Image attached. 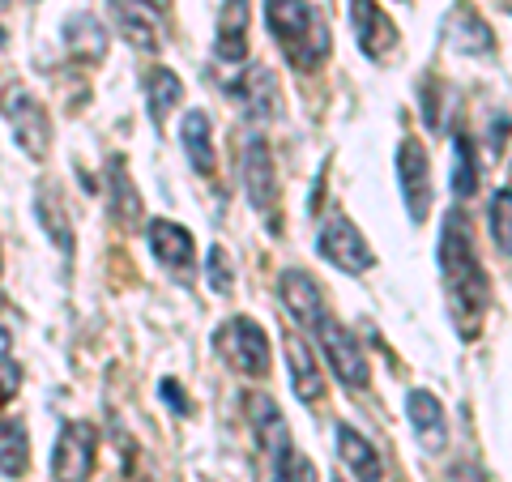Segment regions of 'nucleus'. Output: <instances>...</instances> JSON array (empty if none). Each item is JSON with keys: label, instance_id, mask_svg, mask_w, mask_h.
Returning <instances> with one entry per match:
<instances>
[{"label": "nucleus", "instance_id": "b1692460", "mask_svg": "<svg viewBox=\"0 0 512 482\" xmlns=\"http://www.w3.org/2000/svg\"><path fill=\"white\" fill-rule=\"evenodd\" d=\"M35 214H39V222H43V231L56 239V248L64 252V256H73V222H69V214H64V201L56 197V188H39L35 192Z\"/></svg>", "mask_w": 512, "mask_h": 482}, {"label": "nucleus", "instance_id": "9b49d317", "mask_svg": "<svg viewBox=\"0 0 512 482\" xmlns=\"http://www.w3.org/2000/svg\"><path fill=\"white\" fill-rule=\"evenodd\" d=\"M150 252H154V261L171 269L175 278H192V261H197V239H192L188 227H180V222H171V218H154L150 222Z\"/></svg>", "mask_w": 512, "mask_h": 482}, {"label": "nucleus", "instance_id": "dca6fc26", "mask_svg": "<svg viewBox=\"0 0 512 482\" xmlns=\"http://www.w3.org/2000/svg\"><path fill=\"white\" fill-rule=\"evenodd\" d=\"M444 35H448V47L461 52V56H483V52H491V47H495L491 26L478 18L470 5H453V9H448Z\"/></svg>", "mask_w": 512, "mask_h": 482}, {"label": "nucleus", "instance_id": "cd10ccee", "mask_svg": "<svg viewBox=\"0 0 512 482\" xmlns=\"http://www.w3.org/2000/svg\"><path fill=\"white\" fill-rule=\"evenodd\" d=\"M210 291L214 295H231L235 291V273H231V256L218 248H210Z\"/></svg>", "mask_w": 512, "mask_h": 482}, {"label": "nucleus", "instance_id": "f257e3e1", "mask_svg": "<svg viewBox=\"0 0 512 482\" xmlns=\"http://www.w3.org/2000/svg\"><path fill=\"white\" fill-rule=\"evenodd\" d=\"M440 273H444V291H448V303H453V320H457L461 337H478V329H483V320H487V308H491V282L483 273V261H478L470 227L461 214L444 218Z\"/></svg>", "mask_w": 512, "mask_h": 482}, {"label": "nucleus", "instance_id": "72a5a7b5", "mask_svg": "<svg viewBox=\"0 0 512 482\" xmlns=\"http://www.w3.org/2000/svg\"><path fill=\"white\" fill-rule=\"evenodd\" d=\"M333 482H342V478H333Z\"/></svg>", "mask_w": 512, "mask_h": 482}, {"label": "nucleus", "instance_id": "2eb2a0df", "mask_svg": "<svg viewBox=\"0 0 512 482\" xmlns=\"http://www.w3.org/2000/svg\"><path fill=\"white\" fill-rule=\"evenodd\" d=\"M64 52H69L77 64H99L107 56V30L94 13H69L60 26Z\"/></svg>", "mask_w": 512, "mask_h": 482}, {"label": "nucleus", "instance_id": "a211bd4d", "mask_svg": "<svg viewBox=\"0 0 512 482\" xmlns=\"http://www.w3.org/2000/svg\"><path fill=\"white\" fill-rule=\"evenodd\" d=\"M231 94L239 103L248 107V116L256 120H274L278 116V103H282V94H278V82H274V73L265 69V64H252V69L244 73V82H235Z\"/></svg>", "mask_w": 512, "mask_h": 482}, {"label": "nucleus", "instance_id": "473e14b6", "mask_svg": "<svg viewBox=\"0 0 512 482\" xmlns=\"http://www.w3.org/2000/svg\"><path fill=\"white\" fill-rule=\"evenodd\" d=\"M5 5H9V0H0V9H5Z\"/></svg>", "mask_w": 512, "mask_h": 482}, {"label": "nucleus", "instance_id": "5701e85b", "mask_svg": "<svg viewBox=\"0 0 512 482\" xmlns=\"http://www.w3.org/2000/svg\"><path fill=\"white\" fill-rule=\"evenodd\" d=\"M184 99V82L175 77L171 69H163V64H154V69L146 73V107H150V120L154 128H163L171 107Z\"/></svg>", "mask_w": 512, "mask_h": 482}, {"label": "nucleus", "instance_id": "7ed1b4c3", "mask_svg": "<svg viewBox=\"0 0 512 482\" xmlns=\"http://www.w3.org/2000/svg\"><path fill=\"white\" fill-rule=\"evenodd\" d=\"M248 410H252V427H256V444H261V482H282L286 474V461L295 457V440H291V427H286L282 410L261 397H248Z\"/></svg>", "mask_w": 512, "mask_h": 482}, {"label": "nucleus", "instance_id": "f3484780", "mask_svg": "<svg viewBox=\"0 0 512 482\" xmlns=\"http://www.w3.org/2000/svg\"><path fill=\"white\" fill-rule=\"evenodd\" d=\"M406 414H410V427H414V436H419V444L427 448V453H440V448L448 444V423H444L440 397L427 393V389H414L406 397Z\"/></svg>", "mask_w": 512, "mask_h": 482}, {"label": "nucleus", "instance_id": "20e7f679", "mask_svg": "<svg viewBox=\"0 0 512 482\" xmlns=\"http://www.w3.org/2000/svg\"><path fill=\"white\" fill-rule=\"evenodd\" d=\"M218 350L239 376H252V380L269 376V337L252 316H231L218 329Z\"/></svg>", "mask_w": 512, "mask_h": 482}, {"label": "nucleus", "instance_id": "412c9836", "mask_svg": "<svg viewBox=\"0 0 512 482\" xmlns=\"http://www.w3.org/2000/svg\"><path fill=\"white\" fill-rule=\"evenodd\" d=\"M180 137H184V154H188V163L197 175H210L218 171V154H214V124L205 111H188L184 124H180Z\"/></svg>", "mask_w": 512, "mask_h": 482}, {"label": "nucleus", "instance_id": "a878e982", "mask_svg": "<svg viewBox=\"0 0 512 482\" xmlns=\"http://www.w3.org/2000/svg\"><path fill=\"white\" fill-rule=\"evenodd\" d=\"M474 188H478L474 146H470L466 133H457V137H453V192H457L461 201H466V197H474Z\"/></svg>", "mask_w": 512, "mask_h": 482}, {"label": "nucleus", "instance_id": "f8f14e48", "mask_svg": "<svg viewBox=\"0 0 512 482\" xmlns=\"http://www.w3.org/2000/svg\"><path fill=\"white\" fill-rule=\"evenodd\" d=\"M350 26H355V43L367 60H384L397 47V26L376 0H350Z\"/></svg>", "mask_w": 512, "mask_h": 482}, {"label": "nucleus", "instance_id": "1a4fd4ad", "mask_svg": "<svg viewBox=\"0 0 512 482\" xmlns=\"http://www.w3.org/2000/svg\"><path fill=\"white\" fill-rule=\"evenodd\" d=\"M316 337H320V346H325V359L333 367V376H338L346 389H367V359L359 350V337L350 333L346 325H338L333 316L320 320Z\"/></svg>", "mask_w": 512, "mask_h": 482}, {"label": "nucleus", "instance_id": "aec40b11", "mask_svg": "<svg viewBox=\"0 0 512 482\" xmlns=\"http://www.w3.org/2000/svg\"><path fill=\"white\" fill-rule=\"evenodd\" d=\"M286 367H291V389L299 401H320L325 397V376H320V363L308 350L299 333L286 337Z\"/></svg>", "mask_w": 512, "mask_h": 482}, {"label": "nucleus", "instance_id": "c85d7f7f", "mask_svg": "<svg viewBox=\"0 0 512 482\" xmlns=\"http://www.w3.org/2000/svg\"><path fill=\"white\" fill-rule=\"evenodd\" d=\"M282 482H320V478H316V465H312V461H308V457H303L299 448H295V457L286 461V474H282Z\"/></svg>", "mask_w": 512, "mask_h": 482}, {"label": "nucleus", "instance_id": "c756f323", "mask_svg": "<svg viewBox=\"0 0 512 482\" xmlns=\"http://www.w3.org/2000/svg\"><path fill=\"white\" fill-rule=\"evenodd\" d=\"M18 389H22V376L13 372V367H5V372H0V406H5V401L18 393Z\"/></svg>", "mask_w": 512, "mask_h": 482}, {"label": "nucleus", "instance_id": "7c9ffc66", "mask_svg": "<svg viewBox=\"0 0 512 482\" xmlns=\"http://www.w3.org/2000/svg\"><path fill=\"white\" fill-rule=\"evenodd\" d=\"M163 397H167V401H171V406H175V410H180V414H188V401L180 397V389H175V384H171V380L163 384Z\"/></svg>", "mask_w": 512, "mask_h": 482}, {"label": "nucleus", "instance_id": "ddd939ff", "mask_svg": "<svg viewBox=\"0 0 512 482\" xmlns=\"http://www.w3.org/2000/svg\"><path fill=\"white\" fill-rule=\"evenodd\" d=\"M278 295H282V308L286 316H295L303 329H316L320 320H325V295H320V286L312 282V273L303 269H286L278 278Z\"/></svg>", "mask_w": 512, "mask_h": 482}, {"label": "nucleus", "instance_id": "bb28decb", "mask_svg": "<svg viewBox=\"0 0 512 482\" xmlns=\"http://www.w3.org/2000/svg\"><path fill=\"white\" fill-rule=\"evenodd\" d=\"M487 222H491V239H495V248H500L504 256H512V188H500V192L491 197Z\"/></svg>", "mask_w": 512, "mask_h": 482}, {"label": "nucleus", "instance_id": "f03ea898", "mask_svg": "<svg viewBox=\"0 0 512 482\" xmlns=\"http://www.w3.org/2000/svg\"><path fill=\"white\" fill-rule=\"evenodd\" d=\"M265 22L295 69L312 73L316 64H325L333 39H329V22L316 13L312 0H265Z\"/></svg>", "mask_w": 512, "mask_h": 482}, {"label": "nucleus", "instance_id": "4be33fe9", "mask_svg": "<svg viewBox=\"0 0 512 482\" xmlns=\"http://www.w3.org/2000/svg\"><path fill=\"white\" fill-rule=\"evenodd\" d=\"M338 453H342V461H346V470L355 474L359 482H380L384 478V465H380V457H376V448L367 444V436H359L350 423H342L338 427Z\"/></svg>", "mask_w": 512, "mask_h": 482}, {"label": "nucleus", "instance_id": "0eeeda50", "mask_svg": "<svg viewBox=\"0 0 512 482\" xmlns=\"http://www.w3.org/2000/svg\"><path fill=\"white\" fill-rule=\"evenodd\" d=\"M244 192L252 201L256 214L269 218V227H278V197H282V180L274 167V154H269L265 137H248L244 141Z\"/></svg>", "mask_w": 512, "mask_h": 482}, {"label": "nucleus", "instance_id": "423d86ee", "mask_svg": "<svg viewBox=\"0 0 512 482\" xmlns=\"http://www.w3.org/2000/svg\"><path fill=\"white\" fill-rule=\"evenodd\" d=\"M316 252L325 256L333 269H342V273H363V269L376 265V256H372V248H367L363 231H359L342 210H333L325 222H320Z\"/></svg>", "mask_w": 512, "mask_h": 482}, {"label": "nucleus", "instance_id": "393cba45", "mask_svg": "<svg viewBox=\"0 0 512 482\" xmlns=\"http://www.w3.org/2000/svg\"><path fill=\"white\" fill-rule=\"evenodd\" d=\"M30 465V436L18 419L0 423V474L5 478H22Z\"/></svg>", "mask_w": 512, "mask_h": 482}, {"label": "nucleus", "instance_id": "4468645a", "mask_svg": "<svg viewBox=\"0 0 512 482\" xmlns=\"http://www.w3.org/2000/svg\"><path fill=\"white\" fill-rule=\"evenodd\" d=\"M248 22H252V0H222L218 43H214V52H218L222 64L248 60Z\"/></svg>", "mask_w": 512, "mask_h": 482}, {"label": "nucleus", "instance_id": "39448f33", "mask_svg": "<svg viewBox=\"0 0 512 482\" xmlns=\"http://www.w3.org/2000/svg\"><path fill=\"white\" fill-rule=\"evenodd\" d=\"M0 111L9 116L13 124V141H18V150L26 158H47V146H52V120H47V107L35 99L30 90L13 86L5 90V99H0Z\"/></svg>", "mask_w": 512, "mask_h": 482}, {"label": "nucleus", "instance_id": "6ab92c4d", "mask_svg": "<svg viewBox=\"0 0 512 482\" xmlns=\"http://www.w3.org/2000/svg\"><path fill=\"white\" fill-rule=\"evenodd\" d=\"M111 18L137 52H158V18L146 0H111Z\"/></svg>", "mask_w": 512, "mask_h": 482}, {"label": "nucleus", "instance_id": "6e6552de", "mask_svg": "<svg viewBox=\"0 0 512 482\" xmlns=\"http://www.w3.org/2000/svg\"><path fill=\"white\" fill-rule=\"evenodd\" d=\"M94 457H99V431L90 423H64L56 453H52V478L56 482H90Z\"/></svg>", "mask_w": 512, "mask_h": 482}, {"label": "nucleus", "instance_id": "2f4dec72", "mask_svg": "<svg viewBox=\"0 0 512 482\" xmlns=\"http://www.w3.org/2000/svg\"><path fill=\"white\" fill-rule=\"evenodd\" d=\"M9 342H13V337H9V329H5V325H0V363H5V359H9Z\"/></svg>", "mask_w": 512, "mask_h": 482}, {"label": "nucleus", "instance_id": "9d476101", "mask_svg": "<svg viewBox=\"0 0 512 482\" xmlns=\"http://www.w3.org/2000/svg\"><path fill=\"white\" fill-rule=\"evenodd\" d=\"M397 184H402L410 218L423 222L431 210V163H427V150L419 137H406L402 146H397Z\"/></svg>", "mask_w": 512, "mask_h": 482}]
</instances>
